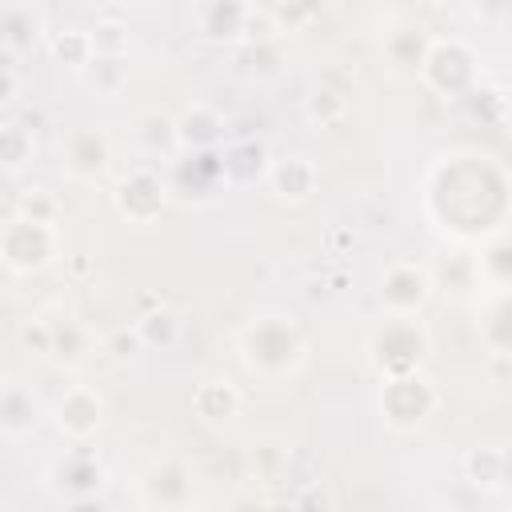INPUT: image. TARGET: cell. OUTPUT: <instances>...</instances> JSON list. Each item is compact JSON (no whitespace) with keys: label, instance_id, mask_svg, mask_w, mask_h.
Wrapping results in <instances>:
<instances>
[{"label":"cell","instance_id":"6da1fadb","mask_svg":"<svg viewBox=\"0 0 512 512\" xmlns=\"http://www.w3.org/2000/svg\"><path fill=\"white\" fill-rule=\"evenodd\" d=\"M424 212L452 240H492L512 216V180L492 156H440L424 176Z\"/></svg>","mask_w":512,"mask_h":512},{"label":"cell","instance_id":"7a4b0ae2","mask_svg":"<svg viewBox=\"0 0 512 512\" xmlns=\"http://www.w3.org/2000/svg\"><path fill=\"white\" fill-rule=\"evenodd\" d=\"M236 352H240V364L248 376L288 380L308 364V336L300 332V324L292 316L260 312L240 328Z\"/></svg>","mask_w":512,"mask_h":512},{"label":"cell","instance_id":"3957f363","mask_svg":"<svg viewBox=\"0 0 512 512\" xmlns=\"http://www.w3.org/2000/svg\"><path fill=\"white\" fill-rule=\"evenodd\" d=\"M440 408V388L416 368L400 376H380L376 392V412L392 432H416L424 428Z\"/></svg>","mask_w":512,"mask_h":512},{"label":"cell","instance_id":"277c9868","mask_svg":"<svg viewBox=\"0 0 512 512\" xmlns=\"http://www.w3.org/2000/svg\"><path fill=\"white\" fill-rule=\"evenodd\" d=\"M432 348V336L420 316H388L372 336H368V364L380 376H400L416 372Z\"/></svg>","mask_w":512,"mask_h":512},{"label":"cell","instance_id":"5b68a950","mask_svg":"<svg viewBox=\"0 0 512 512\" xmlns=\"http://www.w3.org/2000/svg\"><path fill=\"white\" fill-rule=\"evenodd\" d=\"M0 256H4V268L12 276L44 272L60 256V232L48 220H32V216L12 212V220L0 232Z\"/></svg>","mask_w":512,"mask_h":512},{"label":"cell","instance_id":"8992f818","mask_svg":"<svg viewBox=\"0 0 512 512\" xmlns=\"http://www.w3.org/2000/svg\"><path fill=\"white\" fill-rule=\"evenodd\" d=\"M44 488L52 492V500H60L68 508L100 504V492L108 488V468H104V460L96 452H88L84 444H76L72 452H64L60 460L48 464Z\"/></svg>","mask_w":512,"mask_h":512},{"label":"cell","instance_id":"52a82bcc","mask_svg":"<svg viewBox=\"0 0 512 512\" xmlns=\"http://www.w3.org/2000/svg\"><path fill=\"white\" fill-rule=\"evenodd\" d=\"M420 80L444 96V100H460L468 92H476L480 84V64H476V52L456 40V36H444V40H432L428 44V56L420 64Z\"/></svg>","mask_w":512,"mask_h":512},{"label":"cell","instance_id":"ba28073f","mask_svg":"<svg viewBox=\"0 0 512 512\" xmlns=\"http://www.w3.org/2000/svg\"><path fill=\"white\" fill-rule=\"evenodd\" d=\"M168 200H172V184L152 164H132L112 188V208L128 224H152L168 208Z\"/></svg>","mask_w":512,"mask_h":512},{"label":"cell","instance_id":"9c48e42d","mask_svg":"<svg viewBox=\"0 0 512 512\" xmlns=\"http://www.w3.org/2000/svg\"><path fill=\"white\" fill-rule=\"evenodd\" d=\"M256 20L252 0H192V28L208 44H244L256 36Z\"/></svg>","mask_w":512,"mask_h":512},{"label":"cell","instance_id":"30bf717a","mask_svg":"<svg viewBox=\"0 0 512 512\" xmlns=\"http://www.w3.org/2000/svg\"><path fill=\"white\" fill-rule=\"evenodd\" d=\"M432 292H436V280H432V272L424 264L396 260V264L384 268L376 300H380L384 316H420V308L432 300Z\"/></svg>","mask_w":512,"mask_h":512},{"label":"cell","instance_id":"8fae6325","mask_svg":"<svg viewBox=\"0 0 512 512\" xmlns=\"http://www.w3.org/2000/svg\"><path fill=\"white\" fill-rule=\"evenodd\" d=\"M136 496L144 508H188L196 500V476L184 460L164 456L148 464L136 480Z\"/></svg>","mask_w":512,"mask_h":512},{"label":"cell","instance_id":"7c38bea8","mask_svg":"<svg viewBox=\"0 0 512 512\" xmlns=\"http://www.w3.org/2000/svg\"><path fill=\"white\" fill-rule=\"evenodd\" d=\"M104 424V396L92 384H68L52 404V428L68 444H88Z\"/></svg>","mask_w":512,"mask_h":512},{"label":"cell","instance_id":"4fadbf2b","mask_svg":"<svg viewBox=\"0 0 512 512\" xmlns=\"http://www.w3.org/2000/svg\"><path fill=\"white\" fill-rule=\"evenodd\" d=\"M168 184H172V196L208 204V200L228 184L220 148H216V152H180V160H172Z\"/></svg>","mask_w":512,"mask_h":512},{"label":"cell","instance_id":"5bb4252c","mask_svg":"<svg viewBox=\"0 0 512 512\" xmlns=\"http://www.w3.org/2000/svg\"><path fill=\"white\" fill-rule=\"evenodd\" d=\"M0 40L8 60L32 56L44 40H48V20L44 8L32 0H4V16H0Z\"/></svg>","mask_w":512,"mask_h":512},{"label":"cell","instance_id":"9a60e30c","mask_svg":"<svg viewBox=\"0 0 512 512\" xmlns=\"http://www.w3.org/2000/svg\"><path fill=\"white\" fill-rule=\"evenodd\" d=\"M264 180H268V188H272L280 200L304 204V200H312V192H316V184H320V168H316V160L304 156V152H284V156H272V160H268Z\"/></svg>","mask_w":512,"mask_h":512},{"label":"cell","instance_id":"2e32d148","mask_svg":"<svg viewBox=\"0 0 512 512\" xmlns=\"http://www.w3.org/2000/svg\"><path fill=\"white\" fill-rule=\"evenodd\" d=\"M128 136H132L136 156H144V160H176V156H180L176 116H168V112H160V108H144V112L132 120Z\"/></svg>","mask_w":512,"mask_h":512},{"label":"cell","instance_id":"e0dca14e","mask_svg":"<svg viewBox=\"0 0 512 512\" xmlns=\"http://www.w3.org/2000/svg\"><path fill=\"white\" fill-rule=\"evenodd\" d=\"M476 336L492 356H512V288H484L476 308Z\"/></svg>","mask_w":512,"mask_h":512},{"label":"cell","instance_id":"ac0fdd59","mask_svg":"<svg viewBox=\"0 0 512 512\" xmlns=\"http://www.w3.org/2000/svg\"><path fill=\"white\" fill-rule=\"evenodd\" d=\"M108 160H112V144H108V136L96 132V128H80V132H72V136L60 144V164H64L72 176H80V180H96V176L108 168Z\"/></svg>","mask_w":512,"mask_h":512},{"label":"cell","instance_id":"d6986e66","mask_svg":"<svg viewBox=\"0 0 512 512\" xmlns=\"http://www.w3.org/2000/svg\"><path fill=\"white\" fill-rule=\"evenodd\" d=\"M176 132H180V152H216L224 148V116L196 100L176 116Z\"/></svg>","mask_w":512,"mask_h":512},{"label":"cell","instance_id":"ffe728a7","mask_svg":"<svg viewBox=\"0 0 512 512\" xmlns=\"http://www.w3.org/2000/svg\"><path fill=\"white\" fill-rule=\"evenodd\" d=\"M428 32L420 28V24H408V20H400V24H392L388 32H384V60L392 64V72H400V76H420V64H424V56H428Z\"/></svg>","mask_w":512,"mask_h":512},{"label":"cell","instance_id":"44dd1931","mask_svg":"<svg viewBox=\"0 0 512 512\" xmlns=\"http://www.w3.org/2000/svg\"><path fill=\"white\" fill-rule=\"evenodd\" d=\"M36 420H40V408H36L32 388L8 380V384H4V396H0V436H4L8 444H20V440L32 436Z\"/></svg>","mask_w":512,"mask_h":512},{"label":"cell","instance_id":"7402d4cb","mask_svg":"<svg viewBox=\"0 0 512 512\" xmlns=\"http://www.w3.org/2000/svg\"><path fill=\"white\" fill-rule=\"evenodd\" d=\"M92 352H96V336H92V328L84 320H52V352H48V360L56 368L76 372V368L88 364Z\"/></svg>","mask_w":512,"mask_h":512},{"label":"cell","instance_id":"603a6c76","mask_svg":"<svg viewBox=\"0 0 512 512\" xmlns=\"http://www.w3.org/2000/svg\"><path fill=\"white\" fill-rule=\"evenodd\" d=\"M192 408H196V416H200L204 424H232L236 412H240V392H236L232 380H224V376H208V380L196 384V392H192Z\"/></svg>","mask_w":512,"mask_h":512},{"label":"cell","instance_id":"cb8c5ba5","mask_svg":"<svg viewBox=\"0 0 512 512\" xmlns=\"http://www.w3.org/2000/svg\"><path fill=\"white\" fill-rule=\"evenodd\" d=\"M288 460H292V448L284 440H276V436H260L244 452V464H248V480L252 484H280L284 472H288Z\"/></svg>","mask_w":512,"mask_h":512},{"label":"cell","instance_id":"d4e9b609","mask_svg":"<svg viewBox=\"0 0 512 512\" xmlns=\"http://www.w3.org/2000/svg\"><path fill=\"white\" fill-rule=\"evenodd\" d=\"M352 88L348 84H340V88H332V76H316L312 80V88H308V96H304V112H308V120L312 124H320V128H328V124H340L344 116H348V108H352Z\"/></svg>","mask_w":512,"mask_h":512},{"label":"cell","instance_id":"484cf974","mask_svg":"<svg viewBox=\"0 0 512 512\" xmlns=\"http://www.w3.org/2000/svg\"><path fill=\"white\" fill-rule=\"evenodd\" d=\"M48 52H52L56 64H64V68H72V72L80 76V72L92 64V56H96V48H92V32H84V28L52 32V36H48Z\"/></svg>","mask_w":512,"mask_h":512},{"label":"cell","instance_id":"4316f807","mask_svg":"<svg viewBox=\"0 0 512 512\" xmlns=\"http://www.w3.org/2000/svg\"><path fill=\"white\" fill-rule=\"evenodd\" d=\"M80 80L96 96H120L128 84V56H92V64L80 72Z\"/></svg>","mask_w":512,"mask_h":512},{"label":"cell","instance_id":"83f0119b","mask_svg":"<svg viewBox=\"0 0 512 512\" xmlns=\"http://www.w3.org/2000/svg\"><path fill=\"white\" fill-rule=\"evenodd\" d=\"M500 460H504V448L500 444H476L464 456L468 484L480 488V492H500Z\"/></svg>","mask_w":512,"mask_h":512},{"label":"cell","instance_id":"f1b7e54d","mask_svg":"<svg viewBox=\"0 0 512 512\" xmlns=\"http://www.w3.org/2000/svg\"><path fill=\"white\" fill-rule=\"evenodd\" d=\"M484 288H512V240H488L476 256Z\"/></svg>","mask_w":512,"mask_h":512},{"label":"cell","instance_id":"f546056e","mask_svg":"<svg viewBox=\"0 0 512 512\" xmlns=\"http://www.w3.org/2000/svg\"><path fill=\"white\" fill-rule=\"evenodd\" d=\"M32 156H36V136H32V128L8 120L4 132H0V160H4V172L16 176Z\"/></svg>","mask_w":512,"mask_h":512},{"label":"cell","instance_id":"4dcf8cb0","mask_svg":"<svg viewBox=\"0 0 512 512\" xmlns=\"http://www.w3.org/2000/svg\"><path fill=\"white\" fill-rule=\"evenodd\" d=\"M136 332H140L144 348L168 352V348L180 340V320H176V312H168V308H152V312H144V316L136 320Z\"/></svg>","mask_w":512,"mask_h":512},{"label":"cell","instance_id":"1f68e13d","mask_svg":"<svg viewBox=\"0 0 512 512\" xmlns=\"http://www.w3.org/2000/svg\"><path fill=\"white\" fill-rule=\"evenodd\" d=\"M252 156H268L264 144H256V140H236V144L220 148V160H224V172H228L232 184H248V180H256V176H264V168H252Z\"/></svg>","mask_w":512,"mask_h":512},{"label":"cell","instance_id":"d6a6232c","mask_svg":"<svg viewBox=\"0 0 512 512\" xmlns=\"http://www.w3.org/2000/svg\"><path fill=\"white\" fill-rule=\"evenodd\" d=\"M60 200L48 192V188H24L20 196H16V216H32V220H48V224H56L60 220Z\"/></svg>","mask_w":512,"mask_h":512},{"label":"cell","instance_id":"836d02e7","mask_svg":"<svg viewBox=\"0 0 512 512\" xmlns=\"http://www.w3.org/2000/svg\"><path fill=\"white\" fill-rule=\"evenodd\" d=\"M16 340L32 352V356H40V360H48V352H52V320H40V316H28V320H20V332H16Z\"/></svg>","mask_w":512,"mask_h":512},{"label":"cell","instance_id":"e575fe53","mask_svg":"<svg viewBox=\"0 0 512 512\" xmlns=\"http://www.w3.org/2000/svg\"><path fill=\"white\" fill-rule=\"evenodd\" d=\"M92 48H96V56H128V32H124V24H116V20L96 24L92 28Z\"/></svg>","mask_w":512,"mask_h":512},{"label":"cell","instance_id":"d590c367","mask_svg":"<svg viewBox=\"0 0 512 512\" xmlns=\"http://www.w3.org/2000/svg\"><path fill=\"white\" fill-rule=\"evenodd\" d=\"M140 348H144V340H140L136 324H132V328H116L112 336H104V352H112L116 360H128V356H136Z\"/></svg>","mask_w":512,"mask_h":512},{"label":"cell","instance_id":"8d00e7d4","mask_svg":"<svg viewBox=\"0 0 512 512\" xmlns=\"http://www.w3.org/2000/svg\"><path fill=\"white\" fill-rule=\"evenodd\" d=\"M500 492L512 496V448H504V460H500Z\"/></svg>","mask_w":512,"mask_h":512},{"label":"cell","instance_id":"74e56055","mask_svg":"<svg viewBox=\"0 0 512 512\" xmlns=\"http://www.w3.org/2000/svg\"><path fill=\"white\" fill-rule=\"evenodd\" d=\"M116 4H124V8H152L156 0H116Z\"/></svg>","mask_w":512,"mask_h":512},{"label":"cell","instance_id":"f35d334b","mask_svg":"<svg viewBox=\"0 0 512 512\" xmlns=\"http://www.w3.org/2000/svg\"><path fill=\"white\" fill-rule=\"evenodd\" d=\"M436 4H452V0H436Z\"/></svg>","mask_w":512,"mask_h":512}]
</instances>
